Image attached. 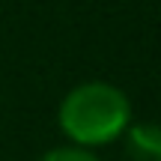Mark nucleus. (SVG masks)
Instances as JSON below:
<instances>
[{"label": "nucleus", "mask_w": 161, "mask_h": 161, "mask_svg": "<svg viewBox=\"0 0 161 161\" xmlns=\"http://www.w3.org/2000/svg\"><path fill=\"white\" fill-rule=\"evenodd\" d=\"M57 122L72 146H104L119 140L131 125V102L114 84L86 80L63 96Z\"/></svg>", "instance_id": "1"}, {"label": "nucleus", "mask_w": 161, "mask_h": 161, "mask_svg": "<svg viewBox=\"0 0 161 161\" xmlns=\"http://www.w3.org/2000/svg\"><path fill=\"white\" fill-rule=\"evenodd\" d=\"M128 161H161V125L158 122H131L125 128Z\"/></svg>", "instance_id": "2"}, {"label": "nucleus", "mask_w": 161, "mask_h": 161, "mask_svg": "<svg viewBox=\"0 0 161 161\" xmlns=\"http://www.w3.org/2000/svg\"><path fill=\"white\" fill-rule=\"evenodd\" d=\"M39 161H98V155L84 146H54L45 155H39Z\"/></svg>", "instance_id": "3"}]
</instances>
